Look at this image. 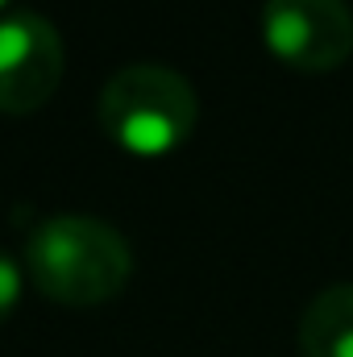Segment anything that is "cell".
<instances>
[{
    "label": "cell",
    "instance_id": "5b68a950",
    "mask_svg": "<svg viewBox=\"0 0 353 357\" xmlns=\"http://www.w3.org/2000/svg\"><path fill=\"white\" fill-rule=\"evenodd\" d=\"M303 357H353V282L324 287L299 316Z\"/></svg>",
    "mask_w": 353,
    "mask_h": 357
},
{
    "label": "cell",
    "instance_id": "6da1fadb",
    "mask_svg": "<svg viewBox=\"0 0 353 357\" xmlns=\"http://www.w3.org/2000/svg\"><path fill=\"white\" fill-rule=\"evenodd\" d=\"M25 270L46 299L63 307H96L125 291L133 254L112 225L84 212H59L29 233Z\"/></svg>",
    "mask_w": 353,
    "mask_h": 357
},
{
    "label": "cell",
    "instance_id": "277c9868",
    "mask_svg": "<svg viewBox=\"0 0 353 357\" xmlns=\"http://www.w3.org/2000/svg\"><path fill=\"white\" fill-rule=\"evenodd\" d=\"M262 38L287 67L324 75L353 54V8L345 0H266Z\"/></svg>",
    "mask_w": 353,
    "mask_h": 357
},
{
    "label": "cell",
    "instance_id": "52a82bcc",
    "mask_svg": "<svg viewBox=\"0 0 353 357\" xmlns=\"http://www.w3.org/2000/svg\"><path fill=\"white\" fill-rule=\"evenodd\" d=\"M8 8H13V0H0V17H4V13H8Z\"/></svg>",
    "mask_w": 353,
    "mask_h": 357
},
{
    "label": "cell",
    "instance_id": "7a4b0ae2",
    "mask_svg": "<svg viewBox=\"0 0 353 357\" xmlns=\"http://www.w3.org/2000/svg\"><path fill=\"white\" fill-rule=\"evenodd\" d=\"M100 125L104 133L142 158L179 150L200 116L195 88L163 63H129L100 88Z\"/></svg>",
    "mask_w": 353,
    "mask_h": 357
},
{
    "label": "cell",
    "instance_id": "8992f818",
    "mask_svg": "<svg viewBox=\"0 0 353 357\" xmlns=\"http://www.w3.org/2000/svg\"><path fill=\"white\" fill-rule=\"evenodd\" d=\"M17 299H21V266L8 250H0V324L13 316Z\"/></svg>",
    "mask_w": 353,
    "mask_h": 357
},
{
    "label": "cell",
    "instance_id": "3957f363",
    "mask_svg": "<svg viewBox=\"0 0 353 357\" xmlns=\"http://www.w3.org/2000/svg\"><path fill=\"white\" fill-rule=\"evenodd\" d=\"M63 84V38L38 8L0 17V112L29 116Z\"/></svg>",
    "mask_w": 353,
    "mask_h": 357
}]
</instances>
